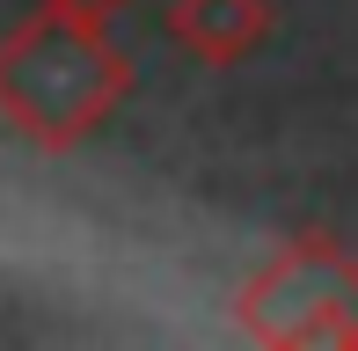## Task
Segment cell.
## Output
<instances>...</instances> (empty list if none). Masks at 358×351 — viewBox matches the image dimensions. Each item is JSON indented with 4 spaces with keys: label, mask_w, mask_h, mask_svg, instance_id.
<instances>
[{
    "label": "cell",
    "mask_w": 358,
    "mask_h": 351,
    "mask_svg": "<svg viewBox=\"0 0 358 351\" xmlns=\"http://www.w3.org/2000/svg\"><path fill=\"white\" fill-rule=\"evenodd\" d=\"M124 95V59L103 44V29L66 8H44L0 44V117L22 139L73 147L80 132L117 110Z\"/></svg>",
    "instance_id": "1"
},
{
    "label": "cell",
    "mask_w": 358,
    "mask_h": 351,
    "mask_svg": "<svg viewBox=\"0 0 358 351\" xmlns=\"http://www.w3.org/2000/svg\"><path fill=\"white\" fill-rule=\"evenodd\" d=\"M264 0H176V37L198 59H241L264 37Z\"/></svg>",
    "instance_id": "2"
}]
</instances>
